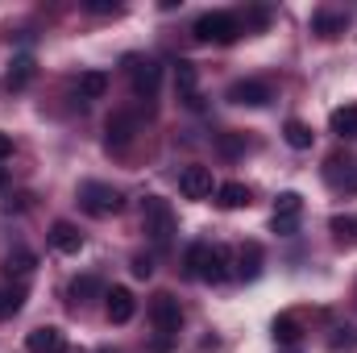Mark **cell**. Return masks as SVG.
<instances>
[{
    "label": "cell",
    "mask_w": 357,
    "mask_h": 353,
    "mask_svg": "<svg viewBox=\"0 0 357 353\" xmlns=\"http://www.w3.org/2000/svg\"><path fill=\"white\" fill-rule=\"evenodd\" d=\"M33 71H38V63H33L29 54H17V59L8 63V75H4V91H21V88H29Z\"/></svg>",
    "instance_id": "d6986e66"
},
{
    "label": "cell",
    "mask_w": 357,
    "mask_h": 353,
    "mask_svg": "<svg viewBox=\"0 0 357 353\" xmlns=\"http://www.w3.org/2000/svg\"><path fill=\"white\" fill-rule=\"evenodd\" d=\"M266 21H270L266 8H250V13H245V21H241V29H262Z\"/></svg>",
    "instance_id": "f546056e"
},
{
    "label": "cell",
    "mask_w": 357,
    "mask_h": 353,
    "mask_svg": "<svg viewBox=\"0 0 357 353\" xmlns=\"http://www.w3.org/2000/svg\"><path fill=\"white\" fill-rule=\"evenodd\" d=\"M178 191H183L187 200H208V195H212V171H208V167H183Z\"/></svg>",
    "instance_id": "7c38bea8"
},
{
    "label": "cell",
    "mask_w": 357,
    "mask_h": 353,
    "mask_svg": "<svg viewBox=\"0 0 357 353\" xmlns=\"http://www.w3.org/2000/svg\"><path fill=\"white\" fill-rule=\"evenodd\" d=\"M175 91H178V100H183L187 108H204V96H199V71H195V63H187V59H178V63H175Z\"/></svg>",
    "instance_id": "30bf717a"
},
{
    "label": "cell",
    "mask_w": 357,
    "mask_h": 353,
    "mask_svg": "<svg viewBox=\"0 0 357 353\" xmlns=\"http://www.w3.org/2000/svg\"><path fill=\"white\" fill-rule=\"evenodd\" d=\"M250 200H254V191H250L245 183H220V187H216V204H220V208H245Z\"/></svg>",
    "instance_id": "cb8c5ba5"
},
{
    "label": "cell",
    "mask_w": 357,
    "mask_h": 353,
    "mask_svg": "<svg viewBox=\"0 0 357 353\" xmlns=\"http://www.w3.org/2000/svg\"><path fill=\"white\" fill-rule=\"evenodd\" d=\"M299 341H303V320H299L295 312H282V316L274 320V345L291 350V345H299Z\"/></svg>",
    "instance_id": "e0dca14e"
},
{
    "label": "cell",
    "mask_w": 357,
    "mask_h": 353,
    "mask_svg": "<svg viewBox=\"0 0 357 353\" xmlns=\"http://www.w3.org/2000/svg\"><path fill=\"white\" fill-rule=\"evenodd\" d=\"M328 129H333L341 142H354V137H357V104H345V108H337V112L328 117Z\"/></svg>",
    "instance_id": "44dd1931"
},
{
    "label": "cell",
    "mask_w": 357,
    "mask_h": 353,
    "mask_svg": "<svg viewBox=\"0 0 357 353\" xmlns=\"http://www.w3.org/2000/svg\"><path fill=\"white\" fill-rule=\"evenodd\" d=\"M299 212H303V195H299V191H282V195L274 200V220H270V229H274L278 237H295Z\"/></svg>",
    "instance_id": "ba28073f"
},
{
    "label": "cell",
    "mask_w": 357,
    "mask_h": 353,
    "mask_svg": "<svg viewBox=\"0 0 357 353\" xmlns=\"http://www.w3.org/2000/svg\"><path fill=\"white\" fill-rule=\"evenodd\" d=\"M142 233L154 246H171V237H175V208L162 195H146L142 200Z\"/></svg>",
    "instance_id": "7a4b0ae2"
},
{
    "label": "cell",
    "mask_w": 357,
    "mask_h": 353,
    "mask_svg": "<svg viewBox=\"0 0 357 353\" xmlns=\"http://www.w3.org/2000/svg\"><path fill=\"white\" fill-rule=\"evenodd\" d=\"M25 350H29V353H67V333H63V329H54V324H42V329H33V333H29Z\"/></svg>",
    "instance_id": "4fadbf2b"
},
{
    "label": "cell",
    "mask_w": 357,
    "mask_h": 353,
    "mask_svg": "<svg viewBox=\"0 0 357 353\" xmlns=\"http://www.w3.org/2000/svg\"><path fill=\"white\" fill-rule=\"evenodd\" d=\"M79 208H84L88 216H116V212L125 208V195H121L112 183H96V179H88V183L79 187Z\"/></svg>",
    "instance_id": "277c9868"
},
{
    "label": "cell",
    "mask_w": 357,
    "mask_h": 353,
    "mask_svg": "<svg viewBox=\"0 0 357 353\" xmlns=\"http://www.w3.org/2000/svg\"><path fill=\"white\" fill-rule=\"evenodd\" d=\"M21 303H25V287H8V291H0V320L17 316Z\"/></svg>",
    "instance_id": "83f0119b"
},
{
    "label": "cell",
    "mask_w": 357,
    "mask_h": 353,
    "mask_svg": "<svg viewBox=\"0 0 357 353\" xmlns=\"http://www.w3.org/2000/svg\"><path fill=\"white\" fill-rule=\"evenodd\" d=\"M258 274H262V246L258 241H245L237 250V278L241 283H254Z\"/></svg>",
    "instance_id": "ac0fdd59"
},
{
    "label": "cell",
    "mask_w": 357,
    "mask_h": 353,
    "mask_svg": "<svg viewBox=\"0 0 357 353\" xmlns=\"http://www.w3.org/2000/svg\"><path fill=\"white\" fill-rule=\"evenodd\" d=\"M270 100H274V91L262 80H237L229 88V104H241V108H266Z\"/></svg>",
    "instance_id": "9c48e42d"
},
{
    "label": "cell",
    "mask_w": 357,
    "mask_h": 353,
    "mask_svg": "<svg viewBox=\"0 0 357 353\" xmlns=\"http://www.w3.org/2000/svg\"><path fill=\"white\" fill-rule=\"evenodd\" d=\"M104 91H108V75L104 71H84L79 75V100L88 104V100H104Z\"/></svg>",
    "instance_id": "d4e9b609"
},
{
    "label": "cell",
    "mask_w": 357,
    "mask_h": 353,
    "mask_svg": "<svg viewBox=\"0 0 357 353\" xmlns=\"http://www.w3.org/2000/svg\"><path fill=\"white\" fill-rule=\"evenodd\" d=\"M245 146H250V142H245V133H233V129H229V133H216V150H220L225 158L245 154Z\"/></svg>",
    "instance_id": "4316f807"
},
{
    "label": "cell",
    "mask_w": 357,
    "mask_h": 353,
    "mask_svg": "<svg viewBox=\"0 0 357 353\" xmlns=\"http://www.w3.org/2000/svg\"><path fill=\"white\" fill-rule=\"evenodd\" d=\"M88 13H100V17H108V13H112V17H116V13H121V4H112V0H88Z\"/></svg>",
    "instance_id": "1f68e13d"
},
{
    "label": "cell",
    "mask_w": 357,
    "mask_h": 353,
    "mask_svg": "<svg viewBox=\"0 0 357 353\" xmlns=\"http://www.w3.org/2000/svg\"><path fill=\"white\" fill-rule=\"evenodd\" d=\"M8 158H13V137L0 133V163H8Z\"/></svg>",
    "instance_id": "e575fe53"
},
{
    "label": "cell",
    "mask_w": 357,
    "mask_h": 353,
    "mask_svg": "<svg viewBox=\"0 0 357 353\" xmlns=\"http://www.w3.org/2000/svg\"><path fill=\"white\" fill-rule=\"evenodd\" d=\"M4 208H8V212H25V208H29V195H13Z\"/></svg>",
    "instance_id": "836d02e7"
},
{
    "label": "cell",
    "mask_w": 357,
    "mask_h": 353,
    "mask_svg": "<svg viewBox=\"0 0 357 353\" xmlns=\"http://www.w3.org/2000/svg\"><path fill=\"white\" fill-rule=\"evenodd\" d=\"M324 179H328L333 187H349V191H357V167L345 158V154H333V158L324 163Z\"/></svg>",
    "instance_id": "9a60e30c"
},
{
    "label": "cell",
    "mask_w": 357,
    "mask_h": 353,
    "mask_svg": "<svg viewBox=\"0 0 357 353\" xmlns=\"http://www.w3.org/2000/svg\"><path fill=\"white\" fill-rule=\"evenodd\" d=\"M328 345H333V350H357V329H349V324H345V329H337Z\"/></svg>",
    "instance_id": "f1b7e54d"
},
{
    "label": "cell",
    "mask_w": 357,
    "mask_h": 353,
    "mask_svg": "<svg viewBox=\"0 0 357 353\" xmlns=\"http://www.w3.org/2000/svg\"><path fill=\"white\" fill-rule=\"evenodd\" d=\"M183 266H187V274L199 278V283H225V278H229V250H225V246L195 241V246L187 250Z\"/></svg>",
    "instance_id": "6da1fadb"
},
{
    "label": "cell",
    "mask_w": 357,
    "mask_h": 353,
    "mask_svg": "<svg viewBox=\"0 0 357 353\" xmlns=\"http://www.w3.org/2000/svg\"><path fill=\"white\" fill-rule=\"evenodd\" d=\"M33 266H38V258H33L25 246H17V250L4 254V274H8V278H25V274H33Z\"/></svg>",
    "instance_id": "7402d4cb"
},
{
    "label": "cell",
    "mask_w": 357,
    "mask_h": 353,
    "mask_svg": "<svg viewBox=\"0 0 357 353\" xmlns=\"http://www.w3.org/2000/svg\"><path fill=\"white\" fill-rule=\"evenodd\" d=\"M96 295H104V283L96 278V274H79V278H71V287H67V299L79 308V303H91Z\"/></svg>",
    "instance_id": "ffe728a7"
},
{
    "label": "cell",
    "mask_w": 357,
    "mask_h": 353,
    "mask_svg": "<svg viewBox=\"0 0 357 353\" xmlns=\"http://www.w3.org/2000/svg\"><path fill=\"white\" fill-rule=\"evenodd\" d=\"M150 320H154V329H158L162 337H178V329H183V308H178V299L171 291H158V295L150 299Z\"/></svg>",
    "instance_id": "52a82bcc"
},
{
    "label": "cell",
    "mask_w": 357,
    "mask_h": 353,
    "mask_svg": "<svg viewBox=\"0 0 357 353\" xmlns=\"http://www.w3.org/2000/svg\"><path fill=\"white\" fill-rule=\"evenodd\" d=\"M199 42H212V46H229V42H237L245 29H241V17L237 13H225V8H216V13H204V17H195V29H191Z\"/></svg>",
    "instance_id": "3957f363"
},
{
    "label": "cell",
    "mask_w": 357,
    "mask_h": 353,
    "mask_svg": "<svg viewBox=\"0 0 357 353\" xmlns=\"http://www.w3.org/2000/svg\"><path fill=\"white\" fill-rule=\"evenodd\" d=\"M171 345H175V337H162V333H158V337L150 341V353H171Z\"/></svg>",
    "instance_id": "d6a6232c"
},
{
    "label": "cell",
    "mask_w": 357,
    "mask_h": 353,
    "mask_svg": "<svg viewBox=\"0 0 357 353\" xmlns=\"http://www.w3.org/2000/svg\"><path fill=\"white\" fill-rule=\"evenodd\" d=\"M129 84H133V96L154 104L158 100V88H162V67L154 59H129Z\"/></svg>",
    "instance_id": "5b68a950"
},
{
    "label": "cell",
    "mask_w": 357,
    "mask_h": 353,
    "mask_svg": "<svg viewBox=\"0 0 357 353\" xmlns=\"http://www.w3.org/2000/svg\"><path fill=\"white\" fill-rule=\"evenodd\" d=\"M345 25H349L345 13H333V8H316L312 13V33H320V38H341Z\"/></svg>",
    "instance_id": "2e32d148"
},
{
    "label": "cell",
    "mask_w": 357,
    "mask_h": 353,
    "mask_svg": "<svg viewBox=\"0 0 357 353\" xmlns=\"http://www.w3.org/2000/svg\"><path fill=\"white\" fill-rule=\"evenodd\" d=\"M133 274H137V278H150V274H154V258H150V254H137V258H133Z\"/></svg>",
    "instance_id": "4dcf8cb0"
},
{
    "label": "cell",
    "mask_w": 357,
    "mask_h": 353,
    "mask_svg": "<svg viewBox=\"0 0 357 353\" xmlns=\"http://www.w3.org/2000/svg\"><path fill=\"white\" fill-rule=\"evenodd\" d=\"M50 246H54L59 254H79V250H84V233H79L71 220H54V225H50Z\"/></svg>",
    "instance_id": "5bb4252c"
},
{
    "label": "cell",
    "mask_w": 357,
    "mask_h": 353,
    "mask_svg": "<svg viewBox=\"0 0 357 353\" xmlns=\"http://www.w3.org/2000/svg\"><path fill=\"white\" fill-rule=\"evenodd\" d=\"M4 179H8V175H4V167H0V187H4Z\"/></svg>",
    "instance_id": "d590c367"
},
{
    "label": "cell",
    "mask_w": 357,
    "mask_h": 353,
    "mask_svg": "<svg viewBox=\"0 0 357 353\" xmlns=\"http://www.w3.org/2000/svg\"><path fill=\"white\" fill-rule=\"evenodd\" d=\"M104 353H108V350H104Z\"/></svg>",
    "instance_id": "8d00e7d4"
},
{
    "label": "cell",
    "mask_w": 357,
    "mask_h": 353,
    "mask_svg": "<svg viewBox=\"0 0 357 353\" xmlns=\"http://www.w3.org/2000/svg\"><path fill=\"white\" fill-rule=\"evenodd\" d=\"M282 137H287V146L291 150H312V125H303V121H287L282 125Z\"/></svg>",
    "instance_id": "484cf974"
},
{
    "label": "cell",
    "mask_w": 357,
    "mask_h": 353,
    "mask_svg": "<svg viewBox=\"0 0 357 353\" xmlns=\"http://www.w3.org/2000/svg\"><path fill=\"white\" fill-rule=\"evenodd\" d=\"M137 129H142V117H137L133 108H116V112L104 121V142H108V150H125V146L137 137Z\"/></svg>",
    "instance_id": "8992f818"
},
{
    "label": "cell",
    "mask_w": 357,
    "mask_h": 353,
    "mask_svg": "<svg viewBox=\"0 0 357 353\" xmlns=\"http://www.w3.org/2000/svg\"><path fill=\"white\" fill-rule=\"evenodd\" d=\"M328 229H333L337 246H349V250H357V216H354V212H337V216L328 220Z\"/></svg>",
    "instance_id": "603a6c76"
},
{
    "label": "cell",
    "mask_w": 357,
    "mask_h": 353,
    "mask_svg": "<svg viewBox=\"0 0 357 353\" xmlns=\"http://www.w3.org/2000/svg\"><path fill=\"white\" fill-rule=\"evenodd\" d=\"M104 312H108V320H112V324H129V320H133V312H137V303H133L129 287H112V291H104Z\"/></svg>",
    "instance_id": "8fae6325"
}]
</instances>
